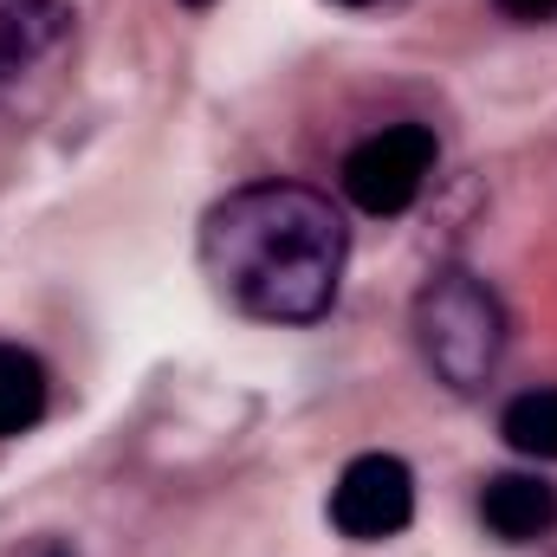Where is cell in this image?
I'll return each instance as SVG.
<instances>
[{
    "instance_id": "1",
    "label": "cell",
    "mask_w": 557,
    "mask_h": 557,
    "mask_svg": "<svg viewBox=\"0 0 557 557\" xmlns=\"http://www.w3.org/2000/svg\"><path fill=\"white\" fill-rule=\"evenodd\" d=\"M344 214L305 182H247L201 221V267L260 324H318L344 278Z\"/></svg>"
},
{
    "instance_id": "2",
    "label": "cell",
    "mask_w": 557,
    "mask_h": 557,
    "mask_svg": "<svg viewBox=\"0 0 557 557\" xmlns=\"http://www.w3.org/2000/svg\"><path fill=\"white\" fill-rule=\"evenodd\" d=\"M416 344L421 363L447 383V389H480L499 370L506 350V311L486 292V278H473L467 267H441L416 292Z\"/></svg>"
},
{
    "instance_id": "3",
    "label": "cell",
    "mask_w": 557,
    "mask_h": 557,
    "mask_svg": "<svg viewBox=\"0 0 557 557\" xmlns=\"http://www.w3.org/2000/svg\"><path fill=\"white\" fill-rule=\"evenodd\" d=\"M434 156H441V143H434L428 124H389V131L363 137L344 156V195L363 214H403V208H416V195L428 188Z\"/></svg>"
},
{
    "instance_id": "4",
    "label": "cell",
    "mask_w": 557,
    "mask_h": 557,
    "mask_svg": "<svg viewBox=\"0 0 557 557\" xmlns=\"http://www.w3.org/2000/svg\"><path fill=\"white\" fill-rule=\"evenodd\" d=\"M416 519V473L396 454H357L331 486V525L357 545H383Z\"/></svg>"
},
{
    "instance_id": "5",
    "label": "cell",
    "mask_w": 557,
    "mask_h": 557,
    "mask_svg": "<svg viewBox=\"0 0 557 557\" xmlns=\"http://www.w3.org/2000/svg\"><path fill=\"white\" fill-rule=\"evenodd\" d=\"M72 0H0V85L26 78L72 39Z\"/></svg>"
},
{
    "instance_id": "6",
    "label": "cell",
    "mask_w": 557,
    "mask_h": 557,
    "mask_svg": "<svg viewBox=\"0 0 557 557\" xmlns=\"http://www.w3.org/2000/svg\"><path fill=\"white\" fill-rule=\"evenodd\" d=\"M480 519L506 545H539L545 532H557V486L539 473H493L480 486Z\"/></svg>"
},
{
    "instance_id": "7",
    "label": "cell",
    "mask_w": 557,
    "mask_h": 557,
    "mask_svg": "<svg viewBox=\"0 0 557 557\" xmlns=\"http://www.w3.org/2000/svg\"><path fill=\"white\" fill-rule=\"evenodd\" d=\"M46 416V363L20 344H0V441L39 428Z\"/></svg>"
},
{
    "instance_id": "8",
    "label": "cell",
    "mask_w": 557,
    "mask_h": 557,
    "mask_svg": "<svg viewBox=\"0 0 557 557\" xmlns=\"http://www.w3.org/2000/svg\"><path fill=\"white\" fill-rule=\"evenodd\" d=\"M499 434H506L519 454H532V460H557V389H525V396H512L506 416H499Z\"/></svg>"
},
{
    "instance_id": "9",
    "label": "cell",
    "mask_w": 557,
    "mask_h": 557,
    "mask_svg": "<svg viewBox=\"0 0 557 557\" xmlns=\"http://www.w3.org/2000/svg\"><path fill=\"white\" fill-rule=\"evenodd\" d=\"M499 13H512V20H525V26H539V20H557V0H499Z\"/></svg>"
},
{
    "instance_id": "10",
    "label": "cell",
    "mask_w": 557,
    "mask_h": 557,
    "mask_svg": "<svg viewBox=\"0 0 557 557\" xmlns=\"http://www.w3.org/2000/svg\"><path fill=\"white\" fill-rule=\"evenodd\" d=\"M337 7H370V0H337Z\"/></svg>"
},
{
    "instance_id": "11",
    "label": "cell",
    "mask_w": 557,
    "mask_h": 557,
    "mask_svg": "<svg viewBox=\"0 0 557 557\" xmlns=\"http://www.w3.org/2000/svg\"><path fill=\"white\" fill-rule=\"evenodd\" d=\"M182 7H208V0H182Z\"/></svg>"
},
{
    "instance_id": "12",
    "label": "cell",
    "mask_w": 557,
    "mask_h": 557,
    "mask_svg": "<svg viewBox=\"0 0 557 557\" xmlns=\"http://www.w3.org/2000/svg\"><path fill=\"white\" fill-rule=\"evenodd\" d=\"M52 557H65V552H52Z\"/></svg>"
}]
</instances>
